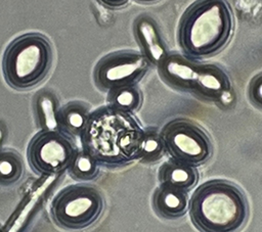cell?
I'll use <instances>...</instances> for the list:
<instances>
[{"instance_id": "7c38bea8", "label": "cell", "mask_w": 262, "mask_h": 232, "mask_svg": "<svg viewBox=\"0 0 262 232\" xmlns=\"http://www.w3.org/2000/svg\"><path fill=\"white\" fill-rule=\"evenodd\" d=\"M134 31L147 61L160 64L167 56V51L155 20L148 16H141L136 20Z\"/></svg>"}, {"instance_id": "603a6c76", "label": "cell", "mask_w": 262, "mask_h": 232, "mask_svg": "<svg viewBox=\"0 0 262 232\" xmlns=\"http://www.w3.org/2000/svg\"><path fill=\"white\" fill-rule=\"evenodd\" d=\"M5 137H6V128H5V126L0 122V150L3 149V148H2V145H3V143H4Z\"/></svg>"}, {"instance_id": "44dd1931", "label": "cell", "mask_w": 262, "mask_h": 232, "mask_svg": "<svg viewBox=\"0 0 262 232\" xmlns=\"http://www.w3.org/2000/svg\"><path fill=\"white\" fill-rule=\"evenodd\" d=\"M261 88H262V77H261V75H258L256 78L253 79L251 86H250V90H249L251 100L258 107H261V105H262Z\"/></svg>"}, {"instance_id": "7a4b0ae2", "label": "cell", "mask_w": 262, "mask_h": 232, "mask_svg": "<svg viewBox=\"0 0 262 232\" xmlns=\"http://www.w3.org/2000/svg\"><path fill=\"white\" fill-rule=\"evenodd\" d=\"M233 27L232 10L226 0H198L180 20L179 44L189 57H210L227 45Z\"/></svg>"}, {"instance_id": "3957f363", "label": "cell", "mask_w": 262, "mask_h": 232, "mask_svg": "<svg viewBox=\"0 0 262 232\" xmlns=\"http://www.w3.org/2000/svg\"><path fill=\"white\" fill-rule=\"evenodd\" d=\"M188 210L191 222L202 232H236L249 217V204L243 190L220 179L199 186Z\"/></svg>"}, {"instance_id": "277c9868", "label": "cell", "mask_w": 262, "mask_h": 232, "mask_svg": "<svg viewBox=\"0 0 262 232\" xmlns=\"http://www.w3.org/2000/svg\"><path fill=\"white\" fill-rule=\"evenodd\" d=\"M53 60L48 39L37 33L14 39L3 56V75L6 83L16 90H28L40 84L48 75Z\"/></svg>"}, {"instance_id": "30bf717a", "label": "cell", "mask_w": 262, "mask_h": 232, "mask_svg": "<svg viewBox=\"0 0 262 232\" xmlns=\"http://www.w3.org/2000/svg\"><path fill=\"white\" fill-rule=\"evenodd\" d=\"M190 90L204 98L222 103L229 102L228 97L232 96L227 75L220 67L213 64H198Z\"/></svg>"}, {"instance_id": "8fae6325", "label": "cell", "mask_w": 262, "mask_h": 232, "mask_svg": "<svg viewBox=\"0 0 262 232\" xmlns=\"http://www.w3.org/2000/svg\"><path fill=\"white\" fill-rule=\"evenodd\" d=\"M189 205L187 192L179 188L161 184L152 196L155 212L162 218L175 220L183 217Z\"/></svg>"}, {"instance_id": "e0dca14e", "label": "cell", "mask_w": 262, "mask_h": 232, "mask_svg": "<svg viewBox=\"0 0 262 232\" xmlns=\"http://www.w3.org/2000/svg\"><path fill=\"white\" fill-rule=\"evenodd\" d=\"M107 100L111 107L120 111L132 113L141 106L142 95L136 85L125 86L110 91Z\"/></svg>"}, {"instance_id": "4fadbf2b", "label": "cell", "mask_w": 262, "mask_h": 232, "mask_svg": "<svg viewBox=\"0 0 262 232\" xmlns=\"http://www.w3.org/2000/svg\"><path fill=\"white\" fill-rule=\"evenodd\" d=\"M199 171L196 167L170 159L162 165L159 171L161 184L179 188L188 192L199 182Z\"/></svg>"}, {"instance_id": "52a82bcc", "label": "cell", "mask_w": 262, "mask_h": 232, "mask_svg": "<svg viewBox=\"0 0 262 232\" xmlns=\"http://www.w3.org/2000/svg\"><path fill=\"white\" fill-rule=\"evenodd\" d=\"M77 152L70 135L61 131H40L28 146V160L35 173L57 176L70 168Z\"/></svg>"}, {"instance_id": "5bb4252c", "label": "cell", "mask_w": 262, "mask_h": 232, "mask_svg": "<svg viewBox=\"0 0 262 232\" xmlns=\"http://www.w3.org/2000/svg\"><path fill=\"white\" fill-rule=\"evenodd\" d=\"M167 81L180 88H191L198 64L180 55H167L160 63Z\"/></svg>"}, {"instance_id": "ba28073f", "label": "cell", "mask_w": 262, "mask_h": 232, "mask_svg": "<svg viewBox=\"0 0 262 232\" xmlns=\"http://www.w3.org/2000/svg\"><path fill=\"white\" fill-rule=\"evenodd\" d=\"M148 69L144 55L135 51H118L104 56L96 65L94 80L108 92L121 87L136 85Z\"/></svg>"}, {"instance_id": "7402d4cb", "label": "cell", "mask_w": 262, "mask_h": 232, "mask_svg": "<svg viewBox=\"0 0 262 232\" xmlns=\"http://www.w3.org/2000/svg\"><path fill=\"white\" fill-rule=\"evenodd\" d=\"M97 1L110 8H119L128 2V0H97Z\"/></svg>"}, {"instance_id": "9c48e42d", "label": "cell", "mask_w": 262, "mask_h": 232, "mask_svg": "<svg viewBox=\"0 0 262 232\" xmlns=\"http://www.w3.org/2000/svg\"><path fill=\"white\" fill-rule=\"evenodd\" d=\"M55 179L56 176H43V179L36 183L23 198L2 228V232H24L42 204Z\"/></svg>"}, {"instance_id": "cb8c5ba5", "label": "cell", "mask_w": 262, "mask_h": 232, "mask_svg": "<svg viewBox=\"0 0 262 232\" xmlns=\"http://www.w3.org/2000/svg\"><path fill=\"white\" fill-rule=\"evenodd\" d=\"M139 1H142V2H154V1H157V0H139Z\"/></svg>"}, {"instance_id": "9a60e30c", "label": "cell", "mask_w": 262, "mask_h": 232, "mask_svg": "<svg viewBox=\"0 0 262 232\" xmlns=\"http://www.w3.org/2000/svg\"><path fill=\"white\" fill-rule=\"evenodd\" d=\"M34 109L41 131H60L58 100L54 93L49 90L38 92L34 101Z\"/></svg>"}, {"instance_id": "2e32d148", "label": "cell", "mask_w": 262, "mask_h": 232, "mask_svg": "<svg viewBox=\"0 0 262 232\" xmlns=\"http://www.w3.org/2000/svg\"><path fill=\"white\" fill-rule=\"evenodd\" d=\"M90 112L81 102H70L59 109L60 131L72 136H81L85 130Z\"/></svg>"}, {"instance_id": "ffe728a7", "label": "cell", "mask_w": 262, "mask_h": 232, "mask_svg": "<svg viewBox=\"0 0 262 232\" xmlns=\"http://www.w3.org/2000/svg\"><path fill=\"white\" fill-rule=\"evenodd\" d=\"M165 153V148L160 134L155 131H144L138 158L145 163L159 160Z\"/></svg>"}, {"instance_id": "8992f818", "label": "cell", "mask_w": 262, "mask_h": 232, "mask_svg": "<svg viewBox=\"0 0 262 232\" xmlns=\"http://www.w3.org/2000/svg\"><path fill=\"white\" fill-rule=\"evenodd\" d=\"M160 136L165 151L174 160L196 167L205 164L213 154L208 134L191 121H171L163 128Z\"/></svg>"}, {"instance_id": "d6986e66", "label": "cell", "mask_w": 262, "mask_h": 232, "mask_svg": "<svg viewBox=\"0 0 262 232\" xmlns=\"http://www.w3.org/2000/svg\"><path fill=\"white\" fill-rule=\"evenodd\" d=\"M68 171L73 179L77 181L88 182L98 177L100 169L99 164L93 156L84 150H78Z\"/></svg>"}, {"instance_id": "ac0fdd59", "label": "cell", "mask_w": 262, "mask_h": 232, "mask_svg": "<svg viewBox=\"0 0 262 232\" xmlns=\"http://www.w3.org/2000/svg\"><path fill=\"white\" fill-rule=\"evenodd\" d=\"M24 175L20 155L11 149L0 150V185L10 186L17 183Z\"/></svg>"}, {"instance_id": "6da1fadb", "label": "cell", "mask_w": 262, "mask_h": 232, "mask_svg": "<svg viewBox=\"0 0 262 232\" xmlns=\"http://www.w3.org/2000/svg\"><path fill=\"white\" fill-rule=\"evenodd\" d=\"M144 131L131 114L105 106L89 117L81 134L83 150L98 164L121 167L138 158Z\"/></svg>"}, {"instance_id": "5b68a950", "label": "cell", "mask_w": 262, "mask_h": 232, "mask_svg": "<svg viewBox=\"0 0 262 232\" xmlns=\"http://www.w3.org/2000/svg\"><path fill=\"white\" fill-rule=\"evenodd\" d=\"M105 206L100 191L88 184H75L61 189L50 206L53 222L68 230H82L93 225Z\"/></svg>"}]
</instances>
